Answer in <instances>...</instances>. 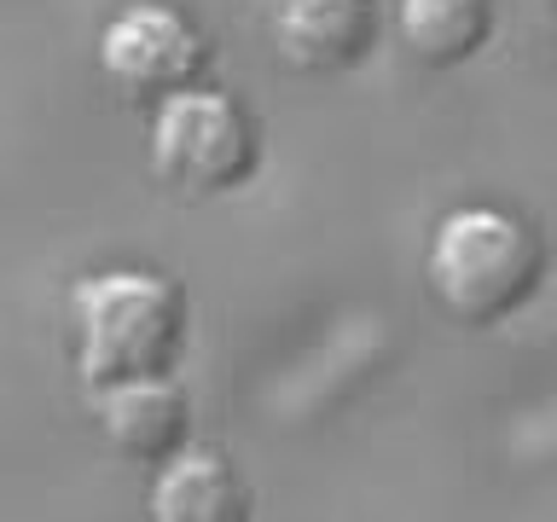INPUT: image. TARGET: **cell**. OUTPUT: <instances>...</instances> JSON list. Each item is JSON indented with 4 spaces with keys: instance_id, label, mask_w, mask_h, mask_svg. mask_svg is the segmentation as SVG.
I'll return each mask as SVG.
<instances>
[{
    "instance_id": "ba28073f",
    "label": "cell",
    "mask_w": 557,
    "mask_h": 522,
    "mask_svg": "<svg viewBox=\"0 0 557 522\" xmlns=\"http://www.w3.org/2000/svg\"><path fill=\"white\" fill-rule=\"evenodd\" d=\"M494 24L487 0H395V29L418 64L453 70L465 59H476Z\"/></svg>"
},
{
    "instance_id": "5b68a950",
    "label": "cell",
    "mask_w": 557,
    "mask_h": 522,
    "mask_svg": "<svg viewBox=\"0 0 557 522\" xmlns=\"http://www.w3.org/2000/svg\"><path fill=\"white\" fill-rule=\"evenodd\" d=\"M256 17L278 59L308 76L360 64L377 35L372 0H256Z\"/></svg>"
},
{
    "instance_id": "52a82bcc",
    "label": "cell",
    "mask_w": 557,
    "mask_h": 522,
    "mask_svg": "<svg viewBox=\"0 0 557 522\" xmlns=\"http://www.w3.org/2000/svg\"><path fill=\"white\" fill-rule=\"evenodd\" d=\"M151 522H250V482L215 447H181L151 482Z\"/></svg>"
},
{
    "instance_id": "6da1fadb",
    "label": "cell",
    "mask_w": 557,
    "mask_h": 522,
    "mask_svg": "<svg viewBox=\"0 0 557 522\" xmlns=\"http://www.w3.org/2000/svg\"><path fill=\"white\" fill-rule=\"evenodd\" d=\"M76 365L87 389L122 377H169L186 343V296L174 278L146 268L87 273L76 296Z\"/></svg>"
},
{
    "instance_id": "7a4b0ae2",
    "label": "cell",
    "mask_w": 557,
    "mask_h": 522,
    "mask_svg": "<svg viewBox=\"0 0 557 522\" xmlns=\"http://www.w3.org/2000/svg\"><path fill=\"white\" fill-rule=\"evenodd\" d=\"M430 290L453 320L465 325H499L529 302L546 278V250L534 226L505 215L494 203H470L435 226L424 256Z\"/></svg>"
},
{
    "instance_id": "3957f363",
    "label": "cell",
    "mask_w": 557,
    "mask_h": 522,
    "mask_svg": "<svg viewBox=\"0 0 557 522\" xmlns=\"http://www.w3.org/2000/svg\"><path fill=\"white\" fill-rule=\"evenodd\" d=\"M256 122L238 99L186 87L157 104L151 116V169L181 198H221L256 174Z\"/></svg>"
},
{
    "instance_id": "8992f818",
    "label": "cell",
    "mask_w": 557,
    "mask_h": 522,
    "mask_svg": "<svg viewBox=\"0 0 557 522\" xmlns=\"http://www.w3.org/2000/svg\"><path fill=\"white\" fill-rule=\"evenodd\" d=\"M87 395H94V418L104 442L128 452V459L169 464L186 447V395L174 377H122V383H99Z\"/></svg>"
},
{
    "instance_id": "277c9868",
    "label": "cell",
    "mask_w": 557,
    "mask_h": 522,
    "mask_svg": "<svg viewBox=\"0 0 557 522\" xmlns=\"http://www.w3.org/2000/svg\"><path fill=\"white\" fill-rule=\"evenodd\" d=\"M99 70L111 76L116 94L163 104L174 94H186V87H198V76L209 70V41L191 17L146 0V7H128L104 24Z\"/></svg>"
}]
</instances>
